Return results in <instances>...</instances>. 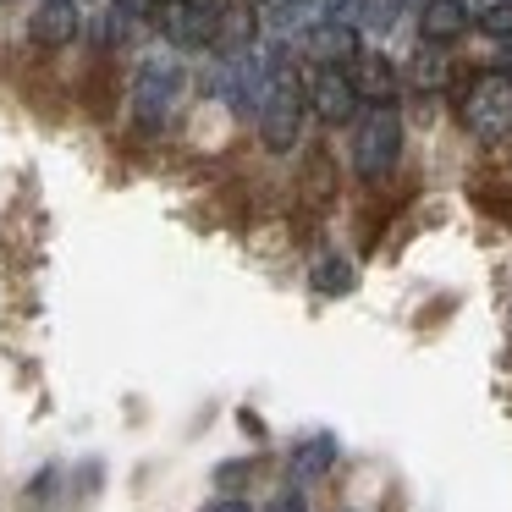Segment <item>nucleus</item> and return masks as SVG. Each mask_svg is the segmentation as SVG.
<instances>
[{"mask_svg": "<svg viewBox=\"0 0 512 512\" xmlns=\"http://www.w3.org/2000/svg\"><path fill=\"white\" fill-rule=\"evenodd\" d=\"M331 463H336V435H309V441L292 446V474L298 479L331 474Z\"/></svg>", "mask_w": 512, "mask_h": 512, "instance_id": "f8f14e48", "label": "nucleus"}, {"mask_svg": "<svg viewBox=\"0 0 512 512\" xmlns=\"http://www.w3.org/2000/svg\"><path fill=\"white\" fill-rule=\"evenodd\" d=\"M402 160V116L397 111H364L353 133V171L364 182H386Z\"/></svg>", "mask_w": 512, "mask_h": 512, "instance_id": "20e7f679", "label": "nucleus"}, {"mask_svg": "<svg viewBox=\"0 0 512 512\" xmlns=\"http://www.w3.org/2000/svg\"><path fill=\"white\" fill-rule=\"evenodd\" d=\"M457 116L474 138L512 133V78L507 72H474L457 94Z\"/></svg>", "mask_w": 512, "mask_h": 512, "instance_id": "7ed1b4c3", "label": "nucleus"}, {"mask_svg": "<svg viewBox=\"0 0 512 512\" xmlns=\"http://www.w3.org/2000/svg\"><path fill=\"white\" fill-rule=\"evenodd\" d=\"M182 94V72L171 61H144L127 89V111H133V133L138 138H160L171 127V111H177Z\"/></svg>", "mask_w": 512, "mask_h": 512, "instance_id": "f03ea898", "label": "nucleus"}, {"mask_svg": "<svg viewBox=\"0 0 512 512\" xmlns=\"http://www.w3.org/2000/svg\"><path fill=\"white\" fill-rule=\"evenodd\" d=\"M303 105L320 116L325 127H347L358 116V94L347 83V67H309L303 72Z\"/></svg>", "mask_w": 512, "mask_h": 512, "instance_id": "39448f33", "label": "nucleus"}, {"mask_svg": "<svg viewBox=\"0 0 512 512\" xmlns=\"http://www.w3.org/2000/svg\"><path fill=\"white\" fill-rule=\"evenodd\" d=\"M303 111H309L303 105V78L292 72V61H276L265 72V100H259V138H265V149L287 155L303 133Z\"/></svg>", "mask_w": 512, "mask_h": 512, "instance_id": "f257e3e1", "label": "nucleus"}, {"mask_svg": "<svg viewBox=\"0 0 512 512\" xmlns=\"http://www.w3.org/2000/svg\"><path fill=\"white\" fill-rule=\"evenodd\" d=\"M28 39H34L45 56H56V50H67L72 39H78V6L72 0H39L34 12V28H28Z\"/></svg>", "mask_w": 512, "mask_h": 512, "instance_id": "1a4fd4ad", "label": "nucleus"}, {"mask_svg": "<svg viewBox=\"0 0 512 512\" xmlns=\"http://www.w3.org/2000/svg\"><path fill=\"white\" fill-rule=\"evenodd\" d=\"M347 83H353L358 105H369V111H397L402 72L391 67V56H380V50H358L353 67H347Z\"/></svg>", "mask_w": 512, "mask_h": 512, "instance_id": "423d86ee", "label": "nucleus"}, {"mask_svg": "<svg viewBox=\"0 0 512 512\" xmlns=\"http://www.w3.org/2000/svg\"><path fill=\"white\" fill-rule=\"evenodd\" d=\"M474 28L485 39H496V45H512V0H490V6H479Z\"/></svg>", "mask_w": 512, "mask_h": 512, "instance_id": "4468645a", "label": "nucleus"}, {"mask_svg": "<svg viewBox=\"0 0 512 512\" xmlns=\"http://www.w3.org/2000/svg\"><path fill=\"white\" fill-rule=\"evenodd\" d=\"M353 281H358V270H353V259H347V254H320V259H314V270H309V287L320 292V298H347Z\"/></svg>", "mask_w": 512, "mask_h": 512, "instance_id": "9b49d317", "label": "nucleus"}, {"mask_svg": "<svg viewBox=\"0 0 512 512\" xmlns=\"http://www.w3.org/2000/svg\"><path fill=\"white\" fill-rule=\"evenodd\" d=\"M210 512H254V507H248V501H237V496H226V501H215Z\"/></svg>", "mask_w": 512, "mask_h": 512, "instance_id": "a211bd4d", "label": "nucleus"}, {"mask_svg": "<svg viewBox=\"0 0 512 512\" xmlns=\"http://www.w3.org/2000/svg\"><path fill=\"white\" fill-rule=\"evenodd\" d=\"M303 50L314 56V67H353V56L364 50V39H358L353 23L331 17V23H320V28H309V34H303Z\"/></svg>", "mask_w": 512, "mask_h": 512, "instance_id": "0eeeda50", "label": "nucleus"}, {"mask_svg": "<svg viewBox=\"0 0 512 512\" xmlns=\"http://www.w3.org/2000/svg\"><path fill=\"white\" fill-rule=\"evenodd\" d=\"M182 6H193V12H204V17H221L226 0H182Z\"/></svg>", "mask_w": 512, "mask_h": 512, "instance_id": "f3484780", "label": "nucleus"}, {"mask_svg": "<svg viewBox=\"0 0 512 512\" xmlns=\"http://www.w3.org/2000/svg\"><path fill=\"white\" fill-rule=\"evenodd\" d=\"M402 17V0H364V28H391Z\"/></svg>", "mask_w": 512, "mask_h": 512, "instance_id": "2eb2a0df", "label": "nucleus"}, {"mask_svg": "<svg viewBox=\"0 0 512 512\" xmlns=\"http://www.w3.org/2000/svg\"><path fill=\"white\" fill-rule=\"evenodd\" d=\"M468 28H474V12H468V0H424V12H419V34H424V45L446 50L452 39H463Z\"/></svg>", "mask_w": 512, "mask_h": 512, "instance_id": "6e6552de", "label": "nucleus"}, {"mask_svg": "<svg viewBox=\"0 0 512 512\" xmlns=\"http://www.w3.org/2000/svg\"><path fill=\"white\" fill-rule=\"evenodd\" d=\"M265 512H309V507H303V496H298V490H287V496H276Z\"/></svg>", "mask_w": 512, "mask_h": 512, "instance_id": "dca6fc26", "label": "nucleus"}, {"mask_svg": "<svg viewBox=\"0 0 512 512\" xmlns=\"http://www.w3.org/2000/svg\"><path fill=\"white\" fill-rule=\"evenodd\" d=\"M408 83L413 89H446V83H452V61H446V50L419 45V56H413V67H408Z\"/></svg>", "mask_w": 512, "mask_h": 512, "instance_id": "ddd939ff", "label": "nucleus"}, {"mask_svg": "<svg viewBox=\"0 0 512 512\" xmlns=\"http://www.w3.org/2000/svg\"><path fill=\"white\" fill-rule=\"evenodd\" d=\"M259 34V6H248V0H226L221 17H215V45L226 50V56H243L248 45H254Z\"/></svg>", "mask_w": 512, "mask_h": 512, "instance_id": "9d476101", "label": "nucleus"}]
</instances>
